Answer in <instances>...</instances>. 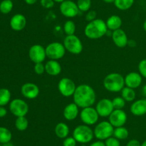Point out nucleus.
Masks as SVG:
<instances>
[{
    "label": "nucleus",
    "instance_id": "f257e3e1",
    "mask_svg": "<svg viewBox=\"0 0 146 146\" xmlns=\"http://www.w3.org/2000/svg\"><path fill=\"white\" fill-rule=\"evenodd\" d=\"M73 99L80 108L92 107L96 101V93L89 84H81L76 87Z\"/></svg>",
    "mask_w": 146,
    "mask_h": 146
},
{
    "label": "nucleus",
    "instance_id": "f03ea898",
    "mask_svg": "<svg viewBox=\"0 0 146 146\" xmlns=\"http://www.w3.org/2000/svg\"><path fill=\"white\" fill-rule=\"evenodd\" d=\"M108 31L106 21L101 19H96L86 24L84 29V34L87 38L98 40L105 36Z\"/></svg>",
    "mask_w": 146,
    "mask_h": 146
},
{
    "label": "nucleus",
    "instance_id": "7ed1b4c3",
    "mask_svg": "<svg viewBox=\"0 0 146 146\" xmlns=\"http://www.w3.org/2000/svg\"><path fill=\"white\" fill-rule=\"evenodd\" d=\"M125 86V78L118 72L109 73L104 80V88L111 92H121Z\"/></svg>",
    "mask_w": 146,
    "mask_h": 146
},
{
    "label": "nucleus",
    "instance_id": "20e7f679",
    "mask_svg": "<svg viewBox=\"0 0 146 146\" xmlns=\"http://www.w3.org/2000/svg\"><path fill=\"white\" fill-rule=\"evenodd\" d=\"M73 137L77 143L81 144H87L93 140L94 137V130L89 125H79L74 128L73 131Z\"/></svg>",
    "mask_w": 146,
    "mask_h": 146
},
{
    "label": "nucleus",
    "instance_id": "39448f33",
    "mask_svg": "<svg viewBox=\"0 0 146 146\" xmlns=\"http://www.w3.org/2000/svg\"><path fill=\"white\" fill-rule=\"evenodd\" d=\"M115 127L109 123V121L101 122L96 125L94 130V137L98 140H106L108 137L113 135Z\"/></svg>",
    "mask_w": 146,
    "mask_h": 146
},
{
    "label": "nucleus",
    "instance_id": "423d86ee",
    "mask_svg": "<svg viewBox=\"0 0 146 146\" xmlns=\"http://www.w3.org/2000/svg\"><path fill=\"white\" fill-rule=\"evenodd\" d=\"M63 44L66 50L73 54H81L84 49L82 42L75 34L66 36Z\"/></svg>",
    "mask_w": 146,
    "mask_h": 146
},
{
    "label": "nucleus",
    "instance_id": "0eeeda50",
    "mask_svg": "<svg viewBox=\"0 0 146 146\" xmlns=\"http://www.w3.org/2000/svg\"><path fill=\"white\" fill-rule=\"evenodd\" d=\"M45 50L46 57H48L49 60H58L60 59H62L66 52L64 44L58 42L49 43L45 47Z\"/></svg>",
    "mask_w": 146,
    "mask_h": 146
},
{
    "label": "nucleus",
    "instance_id": "6e6552de",
    "mask_svg": "<svg viewBox=\"0 0 146 146\" xmlns=\"http://www.w3.org/2000/svg\"><path fill=\"white\" fill-rule=\"evenodd\" d=\"M29 110L28 103L22 99H14L9 102L10 112L17 117L26 116L28 114Z\"/></svg>",
    "mask_w": 146,
    "mask_h": 146
},
{
    "label": "nucleus",
    "instance_id": "1a4fd4ad",
    "mask_svg": "<svg viewBox=\"0 0 146 146\" xmlns=\"http://www.w3.org/2000/svg\"><path fill=\"white\" fill-rule=\"evenodd\" d=\"M79 115L82 123L89 126L96 124L100 117L95 107H93L83 108Z\"/></svg>",
    "mask_w": 146,
    "mask_h": 146
},
{
    "label": "nucleus",
    "instance_id": "9d476101",
    "mask_svg": "<svg viewBox=\"0 0 146 146\" xmlns=\"http://www.w3.org/2000/svg\"><path fill=\"white\" fill-rule=\"evenodd\" d=\"M59 10L61 14L66 18H74L79 14L77 4L72 0H65L60 4Z\"/></svg>",
    "mask_w": 146,
    "mask_h": 146
},
{
    "label": "nucleus",
    "instance_id": "9b49d317",
    "mask_svg": "<svg viewBox=\"0 0 146 146\" xmlns=\"http://www.w3.org/2000/svg\"><path fill=\"white\" fill-rule=\"evenodd\" d=\"M76 89L75 82L71 79L64 77L58 83V90L59 92L65 97H69L74 95Z\"/></svg>",
    "mask_w": 146,
    "mask_h": 146
},
{
    "label": "nucleus",
    "instance_id": "f8f14e48",
    "mask_svg": "<svg viewBox=\"0 0 146 146\" xmlns=\"http://www.w3.org/2000/svg\"><path fill=\"white\" fill-rule=\"evenodd\" d=\"M29 57L31 62L36 63H41L46 58L45 47L41 44H36L31 46L29 50Z\"/></svg>",
    "mask_w": 146,
    "mask_h": 146
},
{
    "label": "nucleus",
    "instance_id": "ddd939ff",
    "mask_svg": "<svg viewBox=\"0 0 146 146\" xmlns=\"http://www.w3.org/2000/svg\"><path fill=\"white\" fill-rule=\"evenodd\" d=\"M128 120V115L123 110L114 109L108 117V121L114 127L124 126Z\"/></svg>",
    "mask_w": 146,
    "mask_h": 146
},
{
    "label": "nucleus",
    "instance_id": "4468645a",
    "mask_svg": "<svg viewBox=\"0 0 146 146\" xmlns=\"http://www.w3.org/2000/svg\"><path fill=\"white\" fill-rule=\"evenodd\" d=\"M95 108L100 117H109L111 113L114 110L112 100L108 98H103L97 102L96 107Z\"/></svg>",
    "mask_w": 146,
    "mask_h": 146
},
{
    "label": "nucleus",
    "instance_id": "2eb2a0df",
    "mask_svg": "<svg viewBox=\"0 0 146 146\" xmlns=\"http://www.w3.org/2000/svg\"><path fill=\"white\" fill-rule=\"evenodd\" d=\"M21 93L25 98L29 100H34L39 95V87L35 83H24L21 87Z\"/></svg>",
    "mask_w": 146,
    "mask_h": 146
},
{
    "label": "nucleus",
    "instance_id": "dca6fc26",
    "mask_svg": "<svg viewBox=\"0 0 146 146\" xmlns=\"http://www.w3.org/2000/svg\"><path fill=\"white\" fill-rule=\"evenodd\" d=\"M111 37L115 45L119 48H123L128 45V36L125 31L122 29H118L112 31Z\"/></svg>",
    "mask_w": 146,
    "mask_h": 146
},
{
    "label": "nucleus",
    "instance_id": "f3484780",
    "mask_svg": "<svg viewBox=\"0 0 146 146\" xmlns=\"http://www.w3.org/2000/svg\"><path fill=\"white\" fill-rule=\"evenodd\" d=\"M125 85L132 89H136L141 85L143 82V77L139 72H131L125 75Z\"/></svg>",
    "mask_w": 146,
    "mask_h": 146
},
{
    "label": "nucleus",
    "instance_id": "a211bd4d",
    "mask_svg": "<svg viewBox=\"0 0 146 146\" xmlns=\"http://www.w3.org/2000/svg\"><path fill=\"white\" fill-rule=\"evenodd\" d=\"M130 111L133 115L138 117L146 115V99H139L133 102Z\"/></svg>",
    "mask_w": 146,
    "mask_h": 146
},
{
    "label": "nucleus",
    "instance_id": "6ab92c4d",
    "mask_svg": "<svg viewBox=\"0 0 146 146\" xmlns=\"http://www.w3.org/2000/svg\"><path fill=\"white\" fill-rule=\"evenodd\" d=\"M10 27L13 30L17 31L24 29L27 25V19L21 14H14L10 19Z\"/></svg>",
    "mask_w": 146,
    "mask_h": 146
},
{
    "label": "nucleus",
    "instance_id": "aec40b11",
    "mask_svg": "<svg viewBox=\"0 0 146 146\" xmlns=\"http://www.w3.org/2000/svg\"><path fill=\"white\" fill-rule=\"evenodd\" d=\"M79 108L75 102L69 103L64 107L63 111L64 117L68 121H73L79 115Z\"/></svg>",
    "mask_w": 146,
    "mask_h": 146
},
{
    "label": "nucleus",
    "instance_id": "412c9836",
    "mask_svg": "<svg viewBox=\"0 0 146 146\" xmlns=\"http://www.w3.org/2000/svg\"><path fill=\"white\" fill-rule=\"evenodd\" d=\"M61 70H62V67L58 60H49L46 62L45 71L48 75H59L61 72Z\"/></svg>",
    "mask_w": 146,
    "mask_h": 146
},
{
    "label": "nucleus",
    "instance_id": "4be33fe9",
    "mask_svg": "<svg viewBox=\"0 0 146 146\" xmlns=\"http://www.w3.org/2000/svg\"><path fill=\"white\" fill-rule=\"evenodd\" d=\"M106 24L109 31H113L118 29H121L122 25V19L118 15H111L107 19Z\"/></svg>",
    "mask_w": 146,
    "mask_h": 146
},
{
    "label": "nucleus",
    "instance_id": "5701e85b",
    "mask_svg": "<svg viewBox=\"0 0 146 146\" xmlns=\"http://www.w3.org/2000/svg\"><path fill=\"white\" fill-rule=\"evenodd\" d=\"M55 135L60 139H65L69 135L70 129L68 125L65 123H58L54 128Z\"/></svg>",
    "mask_w": 146,
    "mask_h": 146
},
{
    "label": "nucleus",
    "instance_id": "b1692460",
    "mask_svg": "<svg viewBox=\"0 0 146 146\" xmlns=\"http://www.w3.org/2000/svg\"><path fill=\"white\" fill-rule=\"evenodd\" d=\"M121 97L125 100V102H131L135 101L136 97V92L134 89L125 86L121 90Z\"/></svg>",
    "mask_w": 146,
    "mask_h": 146
},
{
    "label": "nucleus",
    "instance_id": "393cba45",
    "mask_svg": "<svg viewBox=\"0 0 146 146\" xmlns=\"http://www.w3.org/2000/svg\"><path fill=\"white\" fill-rule=\"evenodd\" d=\"M135 0H115L114 5L118 9L125 11L132 7Z\"/></svg>",
    "mask_w": 146,
    "mask_h": 146
},
{
    "label": "nucleus",
    "instance_id": "a878e982",
    "mask_svg": "<svg viewBox=\"0 0 146 146\" xmlns=\"http://www.w3.org/2000/svg\"><path fill=\"white\" fill-rule=\"evenodd\" d=\"M129 135V131L126 127L124 126H121V127H115L114 128L113 132V136L118 139L119 140H123L127 139Z\"/></svg>",
    "mask_w": 146,
    "mask_h": 146
},
{
    "label": "nucleus",
    "instance_id": "bb28decb",
    "mask_svg": "<svg viewBox=\"0 0 146 146\" xmlns=\"http://www.w3.org/2000/svg\"><path fill=\"white\" fill-rule=\"evenodd\" d=\"M11 92L7 88L0 89V106H5L11 102Z\"/></svg>",
    "mask_w": 146,
    "mask_h": 146
},
{
    "label": "nucleus",
    "instance_id": "cd10ccee",
    "mask_svg": "<svg viewBox=\"0 0 146 146\" xmlns=\"http://www.w3.org/2000/svg\"><path fill=\"white\" fill-rule=\"evenodd\" d=\"M12 134L8 128L5 127H0V144H5L11 141Z\"/></svg>",
    "mask_w": 146,
    "mask_h": 146
},
{
    "label": "nucleus",
    "instance_id": "c85d7f7f",
    "mask_svg": "<svg viewBox=\"0 0 146 146\" xmlns=\"http://www.w3.org/2000/svg\"><path fill=\"white\" fill-rule=\"evenodd\" d=\"M29 126V121L26 116L17 117L15 120V127L19 131H25Z\"/></svg>",
    "mask_w": 146,
    "mask_h": 146
},
{
    "label": "nucleus",
    "instance_id": "c756f323",
    "mask_svg": "<svg viewBox=\"0 0 146 146\" xmlns=\"http://www.w3.org/2000/svg\"><path fill=\"white\" fill-rule=\"evenodd\" d=\"M13 7L14 4L12 0H3L0 3V11L4 14H9L11 11Z\"/></svg>",
    "mask_w": 146,
    "mask_h": 146
},
{
    "label": "nucleus",
    "instance_id": "7c9ffc66",
    "mask_svg": "<svg viewBox=\"0 0 146 146\" xmlns=\"http://www.w3.org/2000/svg\"><path fill=\"white\" fill-rule=\"evenodd\" d=\"M76 27V24L72 20H67L64 24V31L66 35H72L75 34Z\"/></svg>",
    "mask_w": 146,
    "mask_h": 146
},
{
    "label": "nucleus",
    "instance_id": "2f4dec72",
    "mask_svg": "<svg viewBox=\"0 0 146 146\" xmlns=\"http://www.w3.org/2000/svg\"><path fill=\"white\" fill-rule=\"evenodd\" d=\"M76 4L80 11L87 12L91 7V0H77Z\"/></svg>",
    "mask_w": 146,
    "mask_h": 146
},
{
    "label": "nucleus",
    "instance_id": "473e14b6",
    "mask_svg": "<svg viewBox=\"0 0 146 146\" xmlns=\"http://www.w3.org/2000/svg\"><path fill=\"white\" fill-rule=\"evenodd\" d=\"M114 109L123 110L125 105V101L122 97H115L112 100Z\"/></svg>",
    "mask_w": 146,
    "mask_h": 146
},
{
    "label": "nucleus",
    "instance_id": "72a5a7b5",
    "mask_svg": "<svg viewBox=\"0 0 146 146\" xmlns=\"http://www.w3.org/2000/svg\"><path fill=\"white\" fill-rule=\"evenodd\" d=\"M106 146H121V142L118 139L114 137L113 135L108 137L105 140Z\"/></svg>",
    "mask_w": 146,
    "mask_h": 146
},
{
    "label": "nucleus",
    "instance_id": "f704fd0d",
    "mask_svg": "<svg viewBox=\"0 0 146 146\" xmlns=\"http://www.w3.org/2000/svg\"><path fill=\"white\" fill-rule=\"evenodd\" d=\"M138 72L143 77L146 79V59L141 60L138 64Z\"/></svg>",
    "mask_w": 146,
    "mask_h": 146
},
{
    "label": "nucleus",
    "instance_id": "c9c22d12",
    "mask_svg": "<svg viewBox=\"0 0 146 146\" xmlns=\"http://www.w3.org/2000/svg\"><path fill=\"white\" fill-rule=\"evenodd\" d=\"M34 70L36 74H38V75H41L44 72H46L45 64H43V62L36 63V64H34Z\"/></svg>",
    "mask_w": 146,
    "mask_h": 146
},
{
    "label": "nucleus",
    "instance_id": "e433bc0d",
    "mask_svg": "<svg viewBox=\"0 0 146 146\" xmlns=\"http://www.w3.org/2000/svg\"><path fill=\"white\" fill-rule=\"evenodd\" d=\"M77 142L73 137H67L64 139L63 141V146H76Z\"/></svg>",
    "mask_w": 146,
    "mask_h": 146
},
{
    "label": "nucleus",
    "instance_id": "4c0bfd02",
    "mask_svg": "<svg viewBox=\"0 0 146 146\" xmlns=\"http://www.w3.org/2000/svg\"><path fill=\"white\" fill-rule=\"evenodd\" d=\"M97 16V12L95 10H89V11H87L86 14L85 19L87 21L90 22V21H92L94 20H95Z\"/></svg>",
    "mask_w": 146,
    "mask_h": 146
},
{
    "label": "nucleus",
    "instance_id": "58836bf2",
    "mask_svg": "<svg viewBox=\"0 0 146 146\" xmlns=\"http://www.w3.org/2000/svg\"><path fill=\"white\" fill-rule=\"evenodd\" d=\"M41 7L44 9H51L54 7L55 1L54 0H40Z\"/></svg>",
    "mask_w": 146,
    "mask_h": 146
},
{
    "label": "nucleus",
    "instance_id": "ea45409f",
    "mask_svg": "<svg viewBox=\"0 0 146 146\" xmlns=\"http://www.w3.org/2000/svg\"><path fill=\"white\" fill-rule=\"evenodd\" d=\"M126 146H141V143L136 139H132L127 143Z\"/></svg>",
    "mask_w": 146,
    "mask_h": 146
},
{
    "label": "nucleus",
    "instance_id": "a19ab883",
    "mask_svg": "<svg viewBox=\"0 0 146 146\" xmlns=\"http://www.w3.org/2000/svg\"><path fill=\"white\" fill-rule=\"evenodd\" d=\"M89 146H106L105 143L102 140H96L95 142H93L92 143H91V145H89Z\"/></svg>",
    "mask_w": 146,
    "mask_h": 146
},
{
    "label": "nucleus",
    "instance_id": "79ce46f5",
    "mask_svg": "<svg viewBox=\"0 0 146 146\" xmlns=\"http://www.w3.org/2000/svg\"><path fill=\"white\" fill-rule=\"evenodd\" d=\"M7 110L4 106H0V117H4L7 115Z\"/></svg>",
    "mask_w": 146,
    "mask_h": 146
},
{
    "label": "nucleus",
    "instance_id": "37998d69",
    "mask_svg": "<svg viewBox=\"0 0 146 146\" xmlns=\"http://www.w3.org/2000/svg\"><path fill=\"white\" fill-rule=\"evenodd\" d=\"M38 0H24L25 3L28 5H34L37 2Z\"/></svg>",
    "mask_w": 146,
    "mask_h": 146
},
{
    "label": "nucleus",
    "instance_id": "c03bdc74",
    "mask_svg": "<svg viewBox=\"0 0 146 146\" xmlns=\"http://www.w3.org/2000/svg\"><path fill=\"white\" fill-rule=\"evenodd\" d=\"M128 45H129L130 47H135V46L136 45V42H135L134 40H131V41L128 40Z\"/></svg>",
    "mask_w": 146,
    "mask_h": 146
},
{
    "label": "nucleus",
    "instance_id": "a18cd8bd",
    "mask_svg": "<svg viewBox=\"0 0 146 146\" xmlns=\"http://www.w3.org/2000/svg\"><path fill=\"white\" fill-rule=\"evenodd\" d=\"M141 92H142L143 95L145 96L146 97V84H144L142 87V90H141Z\"/></svg>",
    "mask_w": 146,
    "mask_h": 146
},
{
    "label": "nucleus",
    "instance_id": "49530a36",
    "mask_svg": "<svg viewBox=\"0 0 146 146\" xmlns=\"http://www.w3.org/2000/svg\"><path fill=\"white\" fill-rule=\"evenodd\" d=\"M103 1L107 4H112V3H114L115 0H103Z\"/></svg>",
    "mask_w": 146,
    "mask_h": 146
},
{
    "label": "nucleus",
    "instance_id": "de8ad7c7",
    "mask_svg": "<svg viewBox=\"0 0 146 146\" xmlns=\"http://www.w3.org/2000/svg\"><path fill=\"white\" fill-rule=\"evenodd\" d=\"M2 146H14V145L11 143V142H9V143H5V144H3Z\"/></svg>",
    "mask_w": 146,
    "mask_h": 146
},
{
    "label": "nucleus",
    "instance_id": "09e8293b",
    "mask_svg": "<svg viewBox=\"0 0 146 146\" xmlns=\"http://www.w3.org/2000/svg\"><path fill=\"white\" fill-rule=\"evenodd\" d=\"M143 29H144V31H145V32H146V19L145 20V21H144V22H143Z\"/></svg>",
    "mask_w": 146,
    "mask_h": 146
},
{
    "label": "nucleus",
    "instance_id": "8fccbe9b",
    "mask_svg": "<svg viewBox=\"0 0 146 146\" xmlns=\"http://www.w3.org/2000/svg\"><path fill=\"white\" fill-rule=\"evenodd\" d=\"M54 1H55V2H56V3H60V4H61V2H63V1H65V0H54Z\"/></svg>",
    "mask_w": 146,
    "mask_h": 146
},
{
    "label": "nucleus",
    "instance_id": "3c124183",
    "mask_svg": "<svg viewBox=\"0 0 146 146\" xmlns=\"http://www.w3.org/2000/svg\"><path fill=\"white\" fill-rule=\"evenodd\" d=\"M141 146H146V140L141 143Z\"/></svg>",
    "mask_w": 146,
    "mask_h": 146
},
{
    "label": "nucleus",
    "instance_id": "603ef678",
    "mask_svg": "<svg viewBox=\"0 0 146 146\" xmlns=\"http://www.w3.org/2000/svg\"><path fill=\"white\" fill-rule=\"evenodd\" d=\"M0 146H2V145H1V144H0Z\"/></svg>",
    "mask_w": 146,
    "mask_h": 146
}]
</instances>
